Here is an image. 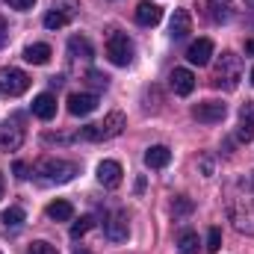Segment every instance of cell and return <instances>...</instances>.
<instances>
[{
	"mask_svg": "<svg viewBox=\"0 0 254 254\" xmlns=\"http://www.w3.org/2000/svg\"><path fill=\"white\" fill-rule=\"evenodd\" d=\"M48 216L54 219V222H71L74 219V207L63 201V198H57V201H51L48 204Z\"/></svg>",
	"mask_w": 254,
	"mask_h": 254,
	"instance_id": "44dd1931",
	"label": "cell"
},
{
	"mask_svg": "<svg viewBox=\"0 0 254 254\" xmlns=\"http://www.w3.org/2000/svg\"><path fill=\"white\" fill-rule=\"evenodd\" d=\"M15 175H18V178H27V166H24V163H15Z\"/></svg>",
	"mask_w": 254,
	"mask_h": 254,
	"instance_id": "e575fe53",
	"label": "cell"
},
{
	"mask_svg": "<svg viewBox=\"0 0 254 254\" xmlns=\"http://www.w3.org/2000/svg\"><path fill=\"white\" fill-rule=\"evenodd\" d=\"M51 9H54V12H60L63 18H68V21H74L80 6H77V0H54V6H51Z\"/></svg>",
	"mask_w": 254,
	"mask_h": 254,
	"instance_id": "cb8c5ba5",
	"label": "cell"
},
{
	"mask_svg": "<svg viewBox=\"0 0 254 254\" xmlns=\"http://www.w3.org/2000/svg\"><path fill=\"white\" fill-rule=\"evenodd\" d=\"M246 187H249V190L254 192V172H252V175H249V181H246Z\"/></svg>",
	"mask_w": 254,
	"mask_h": 254,
	"instance_id": "8d00e7d4",
	"label": "cell"
},
{
	"mask_svg": "<svg viewBox=\"0 0 254 254\" xmlns=\"http://www.w3.org/2000/svg\"><path fill=\"white\" fill-rule=\"evenodd\" d=\"M24 145V119L12 116L6 125L0 127V148L3 151H18Z\"/></svg>",
	"mask_w": 254,
	"mask_h": 254,
	"instance_id": "52a82bcc",
	"label": "cell"
},
{
	"mask_svg": "<svg viewBox=\"0 0 254 254\" xmlns=\"http://www.w3.org/2000/svg\"><path fill=\"white\" fill-rule=\"evenodd\" d=\"M107 60L113 65H119V68L133 63V42L127 39L125 33H113L107 39Z\"/></svg>",
	"mask_w": 254,
	"mask_h": 254,
	"instance_id": "5b68a950",
	"label": "cell"
},
{
	"mask_svg": "<svg viewBox=\"0 0 254 254\" xmlns=\"http://www.w3.org/2000/svg\"><path fill=\"white\" fill-rule=\"evenodd\" d=\"M122 166L116 163V160H104L101 166H98V181H101V187H107V190H116V187H122Z\"/></svg>",
	"mask_w": 254,
	"mask_h": 254,
	"instance_id": "30bf717a",
	"label": "cell"
},
{
	"mask_svg": "<svg viewBox=\"0 0 254 254\" xmlns=\"http://www.w3.org/2000/svg\"><path fill=\"white\" fill-rule=\"evenodd\" d=\"M86 77H89V83H92V86H98V89H107V83H110V77H107V74H101V71H89Z\"/></svg>",
	"mask_w": 254,
	"mask_h": 254,
	"instance_id": "4dcf8cb0",
	"label": "cell"
},
{
	"mask_svg": "<svg viewBox=\"0 0 254 254\" xmlns=\"http://www.w3.org/2000/svg\"><path fill=\"white\" fill-rule=\"evenodd\" d=\"M178 252L181 254H198V234L195 231H184L178 237Z\"/></svg>",
	"mask_w": 254,
	"mask_h": 254,
	"instance_id": "7402d4cb",
	"label": "cell"
},
{
	"mask_svg": "<svg viewBox=\"0 0 254 254\" xmlns=\"http://www.w3.org/2000/svg\"><path fill=\"white\" fill-rule=\"evenodd\" d=\"M27 254H60V252H57V249H54L51 243L39 240V243H33V246H30V252H27Z\"/></svg>",
	"mask_w": 254,
	"mask_h": 254,
	"instance_id": "f546056e",
	"label": "cell"
},
{
	"mask_svg": "<svg viewBox=\"0 0 254 254\" xmlns=\"http://www.w3.org/2000/svg\"><path fill=\"white\" fill-rule=\"evenodd\" d=\"M246 54H254V39H246Z\"/></svg>",
	"mask_w": 254,
	"mask_h": 254,
	"instance_id": "d590c367",
	"label": "cell"
},
{
	"mask_svg": "<svg viewBox=\"0 0 254 254\" xmlns=\"http://www.w3.org/2000/svg\"><path fill=\"white\" fill-rule=\"evenodd\" d=\"M33 116L42 119V122H51V119L57 116V98H54L51 92L36 95V98H33Z\"/></svg>",
	"mask_w": 254,
	"mask_h": 254,
	"instance_id": "4fadbf2b",
	"label": "cell"
},
{
	"mask_svg": "<svg viewBox=\"0 0 254 254\" xmlns=\"http://www.w3.org/2000/svg\"><path fill=\"white\" fill-rule=\"evenodd\" d=\"M172 213H175V219H178V216H187V213H192V201L187 198V195H178V198L172 201Z\"/></svg>",
	"mask_w": 254,
	"mask_h": 254,
	"instance_id": "4316f807",
	"label": "cell"
},
{
	"mask_svg": "<svg viewBox=\"0 0 254 254\" xmlns=\"http://www.w3.org/2000/svg\"><path fill=\"white\" fill-rule=\"evenodd\" d=\"M77 172H80L77 163L63 160V157H42V160L36 163V175H39L45 184H68V181H74Z\"/></svg>",
	"mask_w": 254,
	"mask_h": 254,
	"instance_id": "7a4b0ae2",
	"label": "cell"
},
{
	"mask_svg": "<svg viewBox=\"0 0 254 254\" xmlns=\"http://www.w3.org/2000/svg\"><path fill=\"white\" fill-rule=\"evenodd\" d=\"M127 234H130V222H127V213H125V210H116V213L110 216V222H107V237H110L113 243H125Z\"/></svg>",
	"mask_w": 254,
	"mask_h": 254,
	"instance_id": "7c38bea8",
	"label": "cell"
},
{
	"mask_svg": "<svg viewBox=\"0 0 254 254\" xmlns=\"http://www.w3.org/2000/svg\"><path fill=\"white\" fill-rule=\"evenodd\" d=\"M246 6H252V9H254V0H246Z\"/></svg>",
	"mask_w": 254,
	"mask_h": 254,
	"instance_id": "ab89813d",
	"label": "cell"
},
{
	"mask_svg": "<svg viewBox=\"0 0 254 254\" xmlns=\"http://www.w3.org/2000/svg\"><path fill=\"white\" fill-rule=\"evenodd\" d=\"M127 127V119L122 110H113L104 122H98V125H89L80 130V139H86V142H104V139H116L122 130Z\"/></svg>",
	"mask_w": 254,
	"mask_h": 254,
	"instance_id": "277c9868",
	"label": "cell"
},
{
	"mask_svg": "<svg viewBox=\"0 0 254 254\" xmlns=\"http://www.w3.org/2000/svg\"><path fill=\"white\" fill-rule=\"evenodd\" d=\"M74 254H92V252H89V249H77Z\"/></svg>",
	"mask_w": 254,
	"mask_h": 254,
	"instance_id": "f35d334b",
	"label": "cell"
},
{
	"mask_svg": "<svg viewBox=\"0 0 254 254\" xmlns=\"http://www.w3.org/2000/svg\"><path fill=\"white\" fill-rule=\"evenodd\" d=\"M222 249V231L219 228H210L207 231V252L213 254V252H219Z\"/></svg>",
	"mask_w": 254,
	"mask_h": 254,
	"instance_id": "f1b7e54d",
	"label": "cell"
},
{
	"mask_svg": "<svg viewBox=\"0 0 254 254\" xmlns=\"http://www.w3.org/2000/svg\"><path fill=\"white\" fill-rule=\"evenodd\" d=\"M3 190H6V184H3V172H0V198H3Z\"/></svg>",
	"mask_w": 254,
	"mask_h": 254,
	"instance_id": "74e56055",
	"label": "cell"
},
{
	"mask_svg": "<svg viewBox=\"0 0 254 254\" xmlns=\"http://www.w3.org/2000/svg\"><path fill=\"white\" fill-rule=\"evenodd\" d=\"M0 219H3V225H6V228H21V225H24V219H27V213H24L21 207H6Z\"/></svg>",
	"mask_w": 254,
	"mask_h": 254,
	"instance_id": "603a6c76",
	"label": "cell"
},
{
	"mask_svg": "<svg viewBox=\"0 0 254 254\" xmlns=\"http://www.w3.org/2000/svg\"><path fill=\"white\" fill-rule=\"evenodd\" d=\"M192 116L201 122V125H219L225 116H228V107L222 101H201L192 107Z\"/></svg>",
	"mask_w": 254,
	"mask_h": 254,
	"instance_id": "ba28073f",
	"label": "cell"
},
{
	"mask_svg": "<svg viewBox=\"0 0 254 254\" xmlns=\"http://www.w3.org/2000/svg\"><path fill=\"white\" fill-rule=\"evenodd\" d=\"M68 54L74 60H92L95 57V48H92V42L86 36H71L68 39Z\"/></svg>",
	"mask_w": 254,
	"mask_h": 254,
	"instance_id": "ffe728a7",
	"label": "cell"
},
{
	"mask_svg": "<svg viewBox=\"0 0 254 254\" xmlns=\"http://www.w3.org/2000/svg\"><path fill=\"white\" fill-rule=\"evenodd\" d=\"M225 207H228V219L234 222V228L246 237H254V192L246 184L228 187Z\"/></svg>",
	"mask_w": 254,
	"mask_h": 254,
	"instance_id": "6da1fadb",
	"label": "cell"
},
{
	"mask_svg": "<svg viewBox=\"0 0 254 254\" xmlns=\"http://www.w3.org/2000/svg\"><path fill=\"white\" fill-rule=\"evenodd\" d=\"M237 139H240V142H252V139H254V101L243 104V110H240V127H237Z\"/></svg>",
	"mask_w": 254,
	"mask_h": 254,
	"instance_id": "5bb4252c",
	"label": "cell"
},
{
	"mask_svg": "<svg viewBox=\"0 0 254 254\" xmlns=\"http://www.w3.org/2000/svg\"><path fill=\"white\" fill-rule=\"evenodd\" d=\"M172 39H187L192 33V15L187 9H175V15H172Z\"/></svg>",
	"mask_w": 254,
	"mask_h": 254,
	"instance_id": "ac0fdd59",
	"label": "cell"
},
{
	"mask_svg": "<svg viewBox=\"0 0 254 254\" xmlns=\"http://www.w3.org/2000/svg\"><path fill=\"white\" fill-rule=\"evenodd\" d=\"M74 136H65V133H45V142H71Z\"/></svg>",
	"mask_w": 254,
	"mask_h": 254,
	"instance_id": "d6a6232c",
	"label": "cell"
},
{
	"mask_svg": "<svg viewBox=\"0 0 254 254\" xmlns=\"http://www.w3.org/2000/svg\"><path fill=\"white\" fill-rule=\"evenodd\" d=\"M9 42V27H6V21H3V15H0V48Z\"/></svg>",
	"mask_w": 254,
	"mask_h": 254,
	"instance_id": "836d02e7",
	"label": "cell"
},
{
	"mask_svg": "<svg viewBox=\"0 0 254 254\" xmlns=\"http://www.w3.org/2000/svg\"><path fill=\"white\" fill-rule=\"evenodd\" d=\"M51 57H54V51H51V45H45V42H36V45H27V48H24V60L30 65H48Z\"/></svg>",
	"mask_w": 254,
	"mask_h": 254,
	"instance_id": "d6986e66",
	"label": "cell"
},
{
	"mask_svg": "<svg viewBox=\"0 0 254 254\" xmlns=\"http://www.w3.org/2000/svg\"><path fill=\"white\" fill-rule=\"evenodd\" d=\"M92 225H95V219H92V216H80V219H77V222L71 225V237H74V240L86 237V234L92 231Z\"/></svg>",
	"mask_w": 254,
	"mask_h": 254,
	"instance_id": "d4e9b609",
	"label": "cell"
},
{
	"mask_svg": "<svg viewBox=\"0 0 254 254\" xmlns=\"http://www.w3.org/2000/svg\"><path fill=\"white\" fill-rule=\"evenodd\" d=\"M65 24H68V18H63V15H60V12H54V9L45 15V27H48V30H63Z\"/></svg>",
	"mask_w": 254,
	"mask_h": 254,
	"instance_id": "83f0119b",
	"label": "cell"
},
{
	"mask_svg": "<svg viewBox=\"0 0 254 254\" xmlns=\"http://www.w3.org/2000/svg\"><path fill=\"white\" fill-rule=\"evenodd\" d=\"M30 89V77L21 71V68H0V95H9V98H18Z\"/></svg>",
	"mask_w": 254,
	"mask_h": 254,
	"instance_id": "8992f818",
	"label": "cell"
},
{
	"mask_svg": "<svg viewBox=\"0 0 254 254\" xmlns=\"http://www.w3.org/2000/svg\"><path fill=\"white\" fill-rule=\"evenodd\" d=\"M136 24H142V27H154V24H160V18H163V9L157 6V3H148V0H142L139 6H136Z\"/></svg>",
	"mask_w": 254,
	"mask_h": 254,
	"instance_id": "9a60e30c",
	"label": "cell"
},
{
	"mask_svg": "<svg viewBox=\"0 0 254 254\" xmlns=\"http://www.w3.org/2000/svg\"><path fill=\"white\" fill-rule=\"evenodd\" d=\"M169 83H172L175 95L187 98V95H192V89H195V74H192L190 68H175V71L169 74Z\"/></svg>",
	"mask_w": 254,
	"mask_h": 254,
	"instance_id": "8fae6325",
	"label": "cell"
},
{
	"mask_svg": "<svg viewBox=\"0 0 254 254\" xmlns=\"http://www.w3.org/2000/svg\"><path fill=\"white\" fill-rule=\"evenodd\" d=\"M207 15H210V21H228V6H219V0H210L207 3Z\"/></svg>",
	"mask_w": 254,
	"mask_h": 254,
	"instance_id": "484cf974",
	"label": "cell"
},
{
	"mask_svg": "<svg viewBox=\"0 0 254 254\" xmlns=\"http://www.w3.org/2000/svg\"><path fill=\"white\" fill-rule=\"evenodd\" d=\"M98 110V95L95 92H74L68 95V113L71 116H89Z\"/></svg>",
	"mask_w": 254,
	"mask_h": 254,
	"instance_id": "9c48e42d",
	"label": "cell"
},
{
	"mask_svg": "<svg viewBox=\"0 0 254 254\" xmlns=\"http://www.w3.org/2000/svg\"><path fill=\"white\" fill-rule=\"evenodd\" d=\"M243 80V63L237 54H222L219 63L213 68V86L222 92H234Z\"/></svg>",
	"mask_w": 254,
	"mask_h": 254,
	"instance_id": "3957f363",
	"label": "cell"
},
{
	"mask_svg": "<svg viewBox=\"0 0 254 254\" xmlns=\"http://www.w3.org/2000/svg\"><path fill=\"white\" fill-rule=\"evenodd\" d=\"M169 163H172V151L166 145H151L145 151V166L148 169H166Z\"/></svg>",
	"mask_w": 254,
	"mask_h": 254,
	"instance_id": "e0dca14e",
	"label": "cell"
},
{
	"mask_svg": "<svg viewBox=\"0 0 254 254\" xmlns=\"http://www.w3.org/2000/svg\"><path fill=\"white\" fill-rule=\"evenodd\" d=\"M12 9H18V12H27V9H33V3L36 0H6Z\"/></svg>",
	"mask_w": 254,
	"mask_h": 254,
	"instance_id": "1f68e13d",
	"label": "cell"
},
{
	"mask_svg": "<svg viewBox=\"0 0 254 254\" xmlns=\"http://www.w3.org/2000/svg\"><path fill=\"white\" fill-rule=\"evenodd\" d=\"M210 57H213V42L210 39H198V42H192L190 51H187V60L192 65H207L210 63Z\"/></svg>",
	"mask_w": 254,
	"mask_h": 254,
	"instance_id": "2e32d148",
	"label": "cell"
},
{
	"mask_svg": "<svg viewBox=\"0 0 254 254\" xmlns=\"http://www.w3.org/2000/svg\"><path fill=\"white\" fill-rule=\"evenodd\" d=\"M252 86H254V68H252Z\"/></svg>",
	"mask_w": 254,
	"mask_h": 254,
	"instance_id": "60d3db41",
	"label": "cell"
}]
</instances>
